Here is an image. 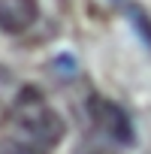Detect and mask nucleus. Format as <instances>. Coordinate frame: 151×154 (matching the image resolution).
Instances as JSON below:
<instances>
[{"label":"nucleus","mask_w":151,"mask_h":154,"mask_svg":"<svg viewBox=\"0 0 151 154\" xmlns=\"http://www.w3.org/2000/svg\"><path fill=\"white\" fill-rule=\"evenodd\" d=\"M12 121L30 142H36L42 148L57 145L63 139V133H66L63 118L51 109V103L36 88H21V94L12 103Z\"/></svg>","instance_id":"nucleus-1"},{"label":"nucleus","mask_w":151,"mask_h":154,"mask_svg":"<svg viewBox=\"0 0 151 154\" xmlns=\"http://www.w3.org/2000/svg\"><path fill=\"white\" fill-rule=\"evenodd\" d=\"M88 115H91L94 127H97L109 142L124 145V148L136 142L133 121H130V115H127L118 103H112V100H106V97H91V100H88Z\"/></svg>","instance_id":"nucleus-2"},{"label":"nucleus","mask_w":151,"mask_h":154,"mask_svg":"<svg viewBox=\"0 0 151 154\" xmlns=\"http://www.w3.org/2000/svg\"><path fill=\"white\" fill-rule=\"evenodd\" d=\"M39 18L36 0H0V30L21 33Z\"/></svg>","instance_id":"nucleus-3"},{"label":"nucleus","mask_w":151,"mask_h":154,"mask_svg":"<svg viewBox=\"0 0 151 154\" xmlns=\"http://www.w3.org/2000/svg\"><path fill=\"white\" fill-rule=\"evenodd\" d=\"M127 15H130V27L139 33V39H142V42L148 45V51H151V15H148L142 6H130Z\"/></svg>","instance_id":"nucleus-4"},{"label":"nucleus","mask_w":151,"mask_h":154,"mask_svg":"<svg viewBox=\"0 0 151 154\" xmlns=\"http://www.w3.org/2000/svg\"><path fill=\"white\" fill-rule=\"evenodd\" d=\"M9 154H48V148H42V145H36V142H30V139H24V142H12V145H9Z\"/></svg>","instance_id":"nucleus-5"},{"label":"nucleus","mask_w":151,"mask_h":154,"mask_svg":"<svg viewBox=\"0 0 151 154\" xmlns=\"http://www.w3.org/2000/svg\"><path fill=\"white\" fill-rule=\"evenodd\" d=\"M118 3H121V0H118Z\"/></svg>","instance_id":"nucleus-6"}]
</instances>
